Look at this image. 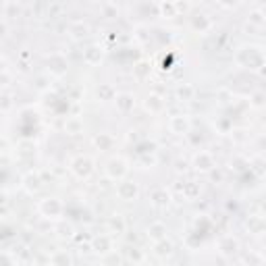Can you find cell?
<instances>
[{
  "label": "cell",
  "mask_w": 266,
  "mask_h": 266,
  "mask_svg": "<svg viewBox=\"0 0 266 266\" xmlns=\"http://www.w3.org/2000/svg\"><path fill=\"white\" fill-rule=\"evenodd\" d=\"M50 262L52 266H73V258H71V254L67 250H59L50 256Z\"/></svg>",
  "instance_id": "cell-19"
},
{
  "label": "cell",
  "mask_w": 266,
  "mask_h": 266,
  "mask_svg": "<svg viewBox=\"0 0 266 266\" xmlns=\"http://www.w3.org/2000/svg\"><path fill=\"white\" fill-rule=\"evenodd\" d=\"M109 231L113 235H123L127 233V223H125V217L123 215H113L109 219Z\"/></svg>",
  "instance_id": "cell-15"
},
{
  "label": "cell",
  "mask_w": 266,
  "mask_h": 266,
  "mask_svg": "<svg viewBox=\"0 0 266 266\" xmlns=\"http://www.w3.org/2000/svg\"><path fill=\"white\" fill-rule=\"evenodd\" d=\"M21 185L23 189L29 193V196H33V193H38L44 185V179H42V173H27L23 179H21Z\"/></svg>",
  "instance_id": "cell-9"
},
{
  "label": "cell",
  "mask_w": 266,
  "mask_h": 266,
  "mask_svg": "<svg viewBox=\"0 0 266 266\" xmlns=\"http://www.w3.org/2000/svg\"><path fill=\"white\" fill-rule=\"evenodd\" d=\"M125 256H127V258L133 262V264H137V262H141V260H144V254H141V250H137V247H127Z\"/></svg>",
  "instance_id": "cell-33"
},
{
  "label": "cell",
  "mask_w": 266,
  "mask_h": 266,
  "mask_svg": "<svg viewBox=\"0 0 266 266\" xmlns=\"http://www.w3.org/2000/svg\"><path fill=\"white\" fill-rule=\"evenodd\" d=\"M191 27L202 33V31H206L210 27V19L206 15H196V17H191Z\"/></svg>",
  "instance_id": "cell-26"
},
{
  "label": "cell",
  "mask_w": 266,
  "mask_h": 266,
  "mask_svg": "<svg viewBox=\"0 0 266 266\" xmlns=\"http://www.w3.org/2000/svg\"><path fill=\"white\" fill-rule=\"evenodd\" d=\"M65 131H67L69 135H79V133L83 131V123H81L77 117H71V119H67V123H65Z\"/></svg>",
  "instance_id": "cell-24"
},
{
  "label": "cell",
  "mask_w": 266,
  "mask_h": 266,
  "mask_svg": "<svg viewBox=\"0 0 266 266\" xmlns=\"http://www.w3.org/2000/svg\"><path fill=\"white\" fill-rule=\"evenodd\" d=\"M71 173H73L77 179H90L92 173H94V161L90 156H75L71 161Z\"/></svg>",
  "instance_id": "cell-2"
},
{
  "label": "cell",
  "mask_w": 266,
  "mask_h": 266,
  "mask_svg": "<svg viewBox=\"0 0 266 266\" xmlns=\"http://www.w3.org/2000/svg\"><path fill=\"white\" fill-rule=\"evenodd\" d=\"M35 262H38V264H52V262H50V258H46V256H42V254L35 256Z\"/></svg>",
  "instance_id": "cell-41"
},
{
  "label": "cell",
  "mask_w": 266,
  "mask_h": 266,
  "mask_svg": "<svg viewBox=\"0 0 266 266\" xmlns=\"http://www.w3.org/2000/svg\"><path fill=\"white\" fill-rule=\"evenodd\" d=\"M260 11H262V13H264V17H266V5H264V7L260 9Z\"/></svg>",
  "instance_id": "cell-47"
},
{
  "label": "cell",
  "mask_w": 266,
  "mask_h": 266,
  "mask_svg": "<svg viewBox=\"0 0 266 266\" xmlns=\"http://www.w3.org/2000/svg\"><path fill=\"white\" fill-rule=\"evenodd\" d=\"M191 167L196 169L198 173H210L212 169H215V156H212L210 152H204L200 150L196 156H193V163Z\"/></svg>",
  "instance_id": "cell-6"
},
{
  "label": "cell",
  "mask_w": 266,
  "mask_h": 266,
  "mask_svg": "<svg viewBox=\"0 0 266 266\" xmlns=\"http://www.w3.org/2000/svg\"><path fill=\"white\" fill-rule=\"evenodd\" d=\"M19 154H21V156H31V154H35L33 141H19Z\"/></svg>",
  "instance_id": "cell-34"
},
{
  "label": "cell",
  "mask_w": 266,
  "mask_h": 266,
  "mask_svg": "<svg viewBox=\"0 0 266 266\" xmlns=\"http://www.w3.org/2000/svg\"><path fill=\"white\" fill-rule=\"evenodd\" d=\"M46 65H48V71H50L52 75H63V73H67V59L63 55H57V52L46 59Z\"/></svg>",
  "instance_id": "cell-11"
},
{
  "label": "cell",
  "mask_w": 266,
  "mask_h": 266,
  "mask_svg": "<svg viewBox=\"0 0 266 266\" xmlns=\"http://www.w3.org/2000/svg\"><path fill=\"white\" fill-rule=\"evenodd\" d=\"M256 146H258V150H262V152L266 150V135H260V137H258V141H256Z\"/></svg>",
  "instance_id": "cell-40"
},
{
  "label": "cell",
  "mask_w": 266,
  "mask_h": 266,
  "mask_svg": "<svg viewBox=\"0 0 266 266\" xmlns=\"http://www.w3.org/2000/svg\"><path fill=\"white\" fill-rule=\"evenodd\" d=\"M173 250H175V245H173V241H169V239H163V241H156V243H154V254H156L158 258H169V256L173 254Z\"/></svg>",
  "instance_id": "cell-18"
},
{
  "label": "cell",
  "mask_w": 266,
  "mask_h": 266,
  "mask_svg": "<svg viewBox=\"0 0 266 266\" xmlns=\"http://www.w3.org/2000/svg\"><path fill=\"white\" fill-rule=\"evenodd\" d=\"M243 264L245 266H262V256L250 250V252L243 254Z\"/></svg>",
  "instance_id": "cell-29"
},
{
  "label": "cell",
  "mask_w": 266,
  "mask_h": 266,
  "mask_svg": "<svg viewBox=\"0 0 266 266\" xmlns=\"http://www.w3.org/2000/svg\"><path fill=\"white\" fill-rule=\"evenodd\" d=\"M117 92H115V87L111 85V83H102L100 87H98V98L100 100H104V102H109V100H117Z\"/></svg>",
  "instance_id": "cell-25"
},
{
  "label": "cell",
  "mask_w": 266,
  "mask_h": 266,
  "mask_svg": "<svg viewBox=\"0 0 266 266\" xmlns=\"http://www.w3.org/2000/svg\"><path fill=\"white\" fill-rule=\"evenodd\" d=\"M264 21H266V17H264L262 11H252V13H250V23H254V25H262Z\"/></svg>",
  "instance_id": "cell-37"
},
{
  "label": "cell",
  "mask_w": 266,
  "mask_h": 266,
  "mask_svg": "<svg viewBox=\"0 0 266 266\" xmlns=\"http://www.w3.org/2000/svg\"><path fill=\"white\" fill-rule=\"evenodd\" d=\"M117 109H119V113H123V115H129L133 109H135V98H133V94H119L117 96Z\"/></svg>",
  "instance_id": "cell-14"
},
{
  "label": "cell",
  "mask_w": 266,
  "mask_h": 266,
  "mask_svg": "<svg viewBox=\"0 0 266 266\" xmlns=\"http://www.w3.org/2000/svg\"><path fill=\"white\" fill-rule=\"evenodd\" d=\"M177 171H185L187 169V163L185 161H177V167H175Z\"/></svg>",
  "instance_id": "cell-44"
},
{
  "label": "cell",
  "mask_w": 266,
  "mask_h": 266,
  "mask_svg": "<svg viewBox=\"0 0 266 266\" xmlns=\"http://www.w3.org/2000/svg\"><path fill=\"white\" fill-rule=\"evenodd\" d=\"M94 144H96V148H100V150H113L115 137L109 135V133H98V135L94 137Z\"/></svg>",
  "instance_id": "cell-22"
},
{
  "label": "cell",
  "mask_w": 266,
  "mask_h": 266,
  "mask_svg": "<svg viewBox=\"0 0 266 266\" xmlns=\"http://www.w3.org/2000/svg\"><path fill=\"white\" fill-rule=\"evenodd\" d=\"M90 250L96 252V254H100V256L111 254L113 252V237L111 235H96V237H92Z\"/></svg>",
  "instance_id": "cell-8"
},
{
  "label": "cell",
  "mask_w": 266,
  "mask_h": 266,
  "mask_svg": "<svg viewBox=\"0 0 266 266\" xmlns=\"http://www.w3.org/2000/svg\"><path fill=\"white\" fill-rule=\"evenodd\" d=\"M146 233H148V239H152L154 243L163 241V239H167V225L165 223H152Z\"/></svg>",
  "instance_id": "cell-16"
},
{
  "label": "cell",
  "mask_w": 266,
  "mask_h": 266,
  "mask_svg": "<svg viewBox=\"0 0 266 266\" xmlns=\"http://www.w3.org/2000/svg\"><path fill=\"white\" fill-rule=\"evenodd\" d=\"M0 260H3V264H0V266H15V260L11 258L9 252H3V258H0Z\"/></svg>",
  "instance_id": "cell-39"
},
{
  "label": "cell",
  "mask_w": 266,
  "mask_h": 266,
  "mask_svg": "<svg viewBox=\"0 0 266 266\" xmlns=\"http://www.w3.org/2000/svg\"><path fill=\"white\" fill-rule=\"evenodd\" d=\"M237 63L245 69L258 71L260 67H264V55L256 48V46H245L237 52Z\"/></svg>",
  "instance_id": "cell-1"
},
{
  "label": "cell",
  "mask_w": 266,
  "mask_h": 266,
  "mask_svg": "<svg viewBox=\"0 0 266 266\" xmlns=\"http://www.w3.org/2000/svg\"><path fill=\"white\" fill-rule=\"evenodd\" d=\"M158 11L163 13V17H175L177 15V7L173 3H163V5H158Z\"/></svg>",
  "instance_id": "cell-35"
},
{
  "label": "cell",
  "mask_w": 266,
  "mask_h": 266,
  "mask_svg": "<svg viewBox=\"0 0 266 266\" xmlns=\"http://www.w3.org/2000/svg\"><path fill=\"white\" fill-rule=\"evenodd\" d=\"M69 33H71V38H73V40H83L85 35L90 33V27H87L83 21H75V23H71Z\"/></svg>",
  "instance_id": "cell-20"
},
{
  "label": "cell",
  "mask_w": 266,
  "mask_h": 266,
  "mask_svg": "<svg viewBox=\"0 0 266 266\" xmlns=\"http://www.w3.org/2000/svg\"><path fill=\"white\" fill-rule=\"evenodd\" d=\"M102 59H104V48L100 44H92L83 50V61L87 65H100Z\"/></svg>",
  "instance_id": "cell-12"
},
{
  "label": "cell",
  "mask_w": 266,
  "mask_h": 266,
  "mask_svg": "<svg viewBox=\"0 0 266 266\" xmlns=\"http://www.w3.org/2000/svg\"><path fill=\"white\" fill-rule=\"evenodd\" d=\"M133 71H135L137 79H146V77H150V73H152V67H150V63H146V61H139V63L133 67Z\"/></svg>",
  "instance_id": "cell-27"
},
{
  "label": "cell",
  "mask_w": 266,
  "mask_h": 266,
  "mask_svg": "<svg viewBox=\"0 0 266 266\" xmlns=\"http://www.w3.org/2000/svg\"><path fill=\"white\" fill-rule=\"evenodd\" d=\"M141 163H144V165H150V167H152V165H154V158H152V156H150V158H148V156H144V158H141Z\"/></svg>",
  "instance_id": "cell-46"
},
{
  "label": "cell",
  "mask_w": 266,
  "mask_h": 266,
  "mask_svg": "<svg viewBox=\"0 0 266 266\" xmlns=\"http://www.w3.org/2000/svg\"><path fill=\"white\" fill-rule=\"evenodd\" d=\"M102 9H104L106 17H117V7L115 5H102Z\"/></svg>",
  "instance_id": "cell-38"
},
{
  "label": "cell",
  "mask_w": 266,
  "mask_h": 266,
  "mask_svg": "<svg viewBox=\"0 0 266 266\" xmlns=\"http://www.w3.org/2000/svg\"><path fill=\"white\" fill-rule=\"evenodd\" d=\"M146 109L150 113H163L165 111V100L158 96V94H150L148 100H146Z\"/></svg>",
  "instance_id": "cell-21"
},
{
  "label": "cell",
  "mask_w": 266,
  "mask_h": 266,
  "mask_svg": "<svg viewBox=\"0 0 266 266\" xmlns=\"http://www.w3.org/2000/svg\"><path fill=\"white\" fill-rule=\"evenodd\" d=\"M127 173H129V165H127L125 158L115 156V158H111V161L106 163V177L113 179V181H123Z\"/></svg>",
  "instance_id": "cell-3"
},
{
  "label": "cell",
  "mask_w": 266,
  "mask_h": 266,
  "mask_svg": "<svg viewBox=\"0 0 266 266\" xmlns=\"http://www.w3.org/2000/svg\"><path fill=\"white\" fill-rule=\"evenodd\" d=\"M250 171H254L256 175H264L266 173V161L264 158H254L250 163Z\"/></svg>",
  "instance_id": "cell-32"
},
{
  "label": "cell",
  "mask_w": 266,
  "mask_h": 266,
  "mask_svg": "<svg viewBox=\"0 0 266 266\" xmlns=\"http://www.w3.org/2000/svg\"><path fill=\"white\" fill-rule=\"evenodd\" d=\"M38 210H40V215L46 217V219H59V217L63 215L65 206H63V202L57 200V198H46V200H42V202L38 204Z\"/></svg>",
  "instance_id": "cell-5"
},
{
  "label": "cell",
  "mask_w": 266,
  "mask_h": 266,
  "mask_svg": "<svg viewBox=\"0 0 266 266\" xmlns=\"http://www.w3.org/2000/svg\"><path fill=\"white\" fill-rule=\"evenodd\" d=\"M123 258L119 252H111V254H106V256H102V264L104 266H123Z\"/></svg>",
  "instance_id": "cell-28"
},
{
  "label": "cell",
  "mask_w": 266,
  "mask_h": 266,
  "mask_svg": "<svg viewBox=\"0 0 266 266\" xmlns=\"http://www.w3.org/2000/svg\"><path fill=\"white\" fill-rule=\"evenodd\" d=\"M57 233H59L61 237H71V235H73V225L67 223V221H61V223L57 225Z\"/></svg>",
  "instance_id": "cell-31"
},
{
  "label": "cell",
  "mask_w": 266,
  "mask_h": 266,
  "mask_svg": "<svg viewBox=\"0 0 266 266\" xmlns=\"http://www.w3.org/2000/svg\"><path fill=\"white\" fill-rule=\"evenodd\" d=\"M175 96H177V100H181V102H189V100H193V96H196V87L189 85V83H181L175 90Z\"/></svg>",
  "instance_id": "cell-17"
},
{
  "label": "cell",
  "mask_w": 266,
  "mask_h": 266,
  "mask_svg": "<svg viewBox=\"0 0 266 266\" xmlns=\"http://www.w3.org/2000/svg\"><path fill=\"white\" fill-rule=\"evenodd\" d=\"M198 266H204V264H198Z\"/></svg>",
  "instance_id": "cell-48"
},
{
  "label": "cell",
  "mask_w": 266,
  "mask_h": 266,
  "mask_svg": "<svg viewBox=\"0 0 266 266\" xmlns=\"http://www.w3.org/2000/svg\"><path fill=\"white\" fill-rule=\"evenodd\" d=\"M181 193H183V196H185L187 200H196V198L200 196V183H196V181H187V183H183Z\"/></svg>",
  "instance_id": "cell-23"
},
{
  "label": "cell",
  "mask_w": 266,
  "mask_h": 266,
  "mask_svg": "<svg viewBox=\"0 0 266 266\" xmlns=\"http://www.w3.org/2000/svg\"><path fill=\"white\" fill-rule=\"evenodd\" d=\"M247 229H250L252 233H262V229H264V219L262 217H254L247 221Z\"/></svg>",
  "instance_id": "cell-30"
},
{
  "label": "cell",
  "mask_w": 266,
  "mask_h": 266,
  "mask_svg": "<svg viewBox=\"0 0 266 266\" xmlns=\"http://www.w3.org/2000/svg\"><path fill=\"white\" fill-rule=\"evenodd\" d=\"M117 196L123 202H135L139 198V185L135 181L123 179V181L117 183Z\"/></svg>",
  "instance_id": "cell-4"
},
{
  "label": "cell",
  "mask_w": 266,
  "mask_h": 266,
  "mask_svg": "<svg viewBox=\"0 0 266 266\" xmlns=\"http://www.w3.org/2000/svg\"><path fill=\"white\" fill-rule=\"evenodd\" d=\"M9 106H11V98H9V94H5L3 96V111H7Z\"/></svg>",
  "instance_id": "cell-43"
},
{
  "label": "cell",
  "mask_w": 266,
  "mask_h": 266,
  "mask_svg": "<svg viewBox=\"0 0 266 266\" xmlns=\"http://www.w3.org/2000/svg\"><path fill=\"white\" fill-rule=\"evenodd\" d=\"M260 212L266 217V198H262V200H260Z\"/></svg>",
  "instance_id": "cell-45"
},
{
  "label": "cell",
  "mask_w": 266,
  "mask_h": 266,
  "mask_svg": "<svg viewBox=\"0 0 266 266\" xmlns=\"http://www.w3.org/2000/svg\"><path fill=\"white\" fill-rule=\"evenodd\" d=\"M239 252V241L233 237V235H225V237H221V241H219V254L223 256V258H233L235 254Z\"/></svg>",
  "instance_id": "cell-7"
},
{
  "label": "cell",
  "mask_w": 266,
  "mask_h": 266,
  "mask_svg": "<svg viewBox=\"0 0 266 266\" xmlns=\"http://www.w3.org/2000/svg\"><path fill=\"white\" fill-rule=\"evenodd\" d=\"M250 104L256 106V109H262V106H266V94L264 92H254Z\"/></svg>",
  "instance_id": "cell-36"
},
{
  "label": "cell",
  "mask_w": 266,
  "mask_h": 266,
  "mask_svg": "<svg viewBox=\"0 0 266 266\" xmlns=\"http://www.w3.org/2000/svg\"><path fill=\"white\" fill-rule=\"evenodd\" d=\"M169 129H171V133H175V135H187L189 129H191V123H189V119L183 117V115H175V117H171V121H169Z\"/></svg>",
  "instance_id": "cell-10"
},
{
  "label": "cell",
  "mask_w": 266,
  "mask_h": 266,
  "mask_svg": "<svg viewBox=\"0 0 266 266\" xmlns=\"http://www.w3.org/2000/svg\"><path fill=\"white\" fill-rule=\"evenodd\" d=\"M35 87L44 90V87H46V77H38V79H35Z\"/></svg>",
  "instance_id": "cell-42"
},
{
  "label": "cell",
  "mask_w": 266,
  "mask_h": 266,
  "mask_svg": "<svg viewBox=\"0 0 266 266\" xmlns=\"http://www.w3.org/2000/svg\"><path fill=\"white\" fill-rule=\"evenodd\" d=\"M150 202L156 206V208H167L171 204V193L165 189V187H158L150 193Z\"/></svg>",
  "instance_id": "cell-13"
}]
</instances>
